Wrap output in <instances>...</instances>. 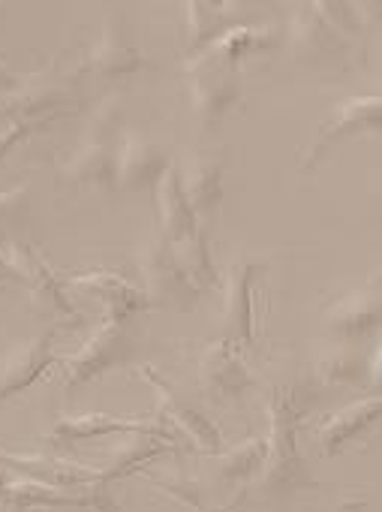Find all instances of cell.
<instances>
[{"label":"cell","instance_id":"3","mask_svg":"<svg viewBox=\"0 0 382 512\" xmlns=\"http://www.w3.org/2000/svg\"><path fill=\"white\" fill-rule=\"evenodd\" d=\"M79 109V94L73 85L52 73L22 76L7 94H0V115L10 124H25L31 130L67 118Z\"/></svg>","mask_w":382,"mask_h":512},{"label":"cell","instance_id":"9","mask_svg":"<svg viewBox=\"0 0 382 512\" xmlns=\"http://www.w3.org/2000/svg\"><path fill=\"white\" fill-rule=\"evenodd\" d=\"M139 377L157 392V416H163L184 443H190L202 455H220L226 449L223 431L202 410H196L193 404H184L178 398V392L160 377V371L154 365H142Z\"/></svg>","mask_w":382,"mask_h":512},{"label":"cell","instance_id":"6","mask_svg":"<svg viewBox=\"0 0 382 512\" xmlns=\"http://www.w3.org/2000/svg\"><path fill=\"white\" fill-rule=\"evenodd\" d=\"M0 256H4L13 281L28 290V296H31L28 302L37 314L52 317V320H58V317L82 320L76 305L64 296V287L55 278V272L49 269V263L34 250V244H28L25 238L7 241V244H0Z\"/></svg>","mask_w":382,"mask_h":512},{"label":"cell","instance_id":"25","mask_svg":"<svg viewBox=\"0 0 382 512\" xmlns=\"http://www.w3.org/2000/svg\"><path fill=\"white\" fill-rule=\"evenodd\" d=\"M178 446L169 443V440H160V437H151V434H130L127 443H121L109 461V467L100 470V482L112 485L118 479H127L133 473H142V467H148L151 461L163 458V455H172Z\"/></svg>","mask_w":382,"mask_h":512},{"label":"cell","instance_id":"16","mask_svg":"<svg viewBox=\"0 0 382 512\" xmlns=\"http://www.w3.org/2000/svg\"><path fill=\"white\" fill-rule=\"evenodd\" d=\"M289 46L301 64H328L349 55V40L334 34L313 10V4H298L289 16Z\"/></svg>","mask_w":382,"mask_h":512},{"label":"cell","instance_id":"4","mask_svg":"<svg viewBox=\"0 0 382 512\" xmlns=\"http://www.w3.org/2000/svg\"><path fill=\"white\" fill-rule=\"evenodd\" d=\"M382 124V100L379 94L370 97H343L331 106V115L316 127L307 151L298 160V172L307 175L313 172L340 142L364 136V133H379Z\"/></svg>","mask_w":382,"mask_h":512},{"label":"cell","instance_id":"27","mask_svg":"<svg viewBox=\"0 0 382 512\" xmlns=\"http://www.w3.org/2000/svg\"><path fill=\"white\" fill-rule=\"evenodd\" d=\"M376 371L379 359L373 356V362H367V356L352 347H334L316 362V374L328 386H367V380L376 377Z\"/></svg>","mask_w":382,"mask_h":512},{"label":"cell","instance_id":"8","mask_svg":"<svg viewBox=\"0 0 382 512\" xmlns=\"http://www.w3.org/2000/svg\"><path fill=\"white\" fill-rule=\"evenodd\" d=\"M115 434H151L160 440H169L175 446H184V440L175 434V428L163 419L154 416L148 419H133V416H112V413H85V416H61L55 428L49 431V443L55 449H73L88 440L100 437H115Z\"/></svg>","mask_w":382,"mask_h":512},{"label":"cell","instance_id":"32","mask_svg":"<svg viewBox=\"0 0 382 512\" xmlns=\"http://www.w3.org/2000/svg\"><path fill=\"white\" fill-rule=\"evenodd\" d=\"M31 217V190L25 184L0 190V244L22 238V229Z\"/></svg>","mask_w":382,"mask_h":512},{"label":"cell","instance_id":"18","mask_svg":"<svg viewBox=\"0 0 382 512\" xmlns=\"http://www.w3.org/2000/svg\"><path fill=\"white\" fill-rule=\"evenodd\" d=\"M52 365H55L52 332H43L31 341L16 344L4 359H0V404L16 398L28 386H34Z\"/></svg>","mask_w":382,"mask_h":512},{"label":"cell","instance_id":"11","mask_svg":"<svg viewBox=\"0 0 382 512\" xmlns=\"http://www.w3.org/2000/svg\"><path fill=\"white\" fill-rule=\"evenodd\" d=\"M196 377H199L202 392L208 398H214L217 404H232L256 386V377H253L250 365L244 362L241 347H235L226 338L208 341L199 350Z\"/></svg>","mask_w":382,"mask_h":512},{"label":"cell","instance_id":"24","mask_svg":"<svg viewBox=\"0 0 382 512\" xmlns=\"http://www.w3.org/2000/svg\"><path fill=\"white\" fill-rule=\"evenodd\" d=\"M151 190H154V208H157V226H160L157 235L163 241L175 244L199 226V220H196V214H193V208L181 190L178 163H169Z\"/></svg>","mask_w":382,"mask_h":512},{"label":"cell","instance_id":"30","mask_svg":"<svg viewBox=\"0 0 382 512\" xmlns=\"http://www.w3.org/2000/svg\"><path fill=\"white\" fill-rule=\"evenodd\" d=\"M217 458H220V467H217V479L220 482H229V485L250 482L265 467L268 440L265 437H250L244 443H235L232 449H223Z\"/></svg>","mask_w":382,"mask_h":512},{"label":"cell","instance_id":"36","mask_svg":"<svg viewBox=\"0 0 382 512\" xmlns=\"http://www.w3.org/2000/svg\"><path fill=\"white\" fill-rule=\"evenodd\" d=\"M0 284H16L10 269H7V263H4V256H0Z\"/></svg>","mask_w":382,"mask_h":512},{"label":"cell","instance_id":"35","mask_svg":"<svg viewBox=\"0 0 382 512\" xmlns=\"http://www.w3.org/2000/svg\"><path fill=\"white\" fill-rule=\"evenodd\" d=\"M19 79H22V76H19L16 70H10V64H7L4 58H0V94H7Z\"/></svg>","mask_w":382,"mask_h":512},{"label":"cell","instance_id":"17","mask_svg":"<svg viewBox=\"0 0 382 512\" xmlns=\"http://www.w3.org/2000/svg\"><path fill=\"white\" fill-rule=\"evenodd\" d=\"M0 470H10L22 479L55 485V488H76L88 482H100V467H88L70 458L46 455V452H0Z\"/></svg>","mask_w":382,"mask_h":512},{"label":"cell","instance_id":"33","mask_svg":"<svg viewBox=\"0 0 382 512\" xmlns=\"http://www.w3.org/2000/svg\"><path fill=\"white\" fill-rule=\"evenodd\" d=\"M151 482H154L157 488H163L166 494H172L175 500H181L184 506H190L193 512H232V509L205 503V497H202L199 488H193V485H178V482H163V479H151Z\"/></svg>","mask_w":382,"mask_h":512},{"label":"cell","instance_id":"10","mask_svg":"<svg viewBox=\"0 0 382 512\" xmlns=\"http://www.w3.org/2000/svg\"><path fill=\"white\" fill-rule=\"evenodd\" d=\"M136 347H133V338L124 326H115V323H106L100 326L70 359H64L61 365V377H64V386L67 389H76V386H85L121 365H127L133 359Z\"/></svg>","mask_w":382,"mask_h":512},{"label":"cell","instance_id":"28","mask_svg":"<svg viewBox=\"0 0 382 512\" xmlns=\"http://www.w3.org/2000/svg\"><path fill=\"white\" fill-rule=\"evenodd\" d=\"M277 43V37L265 28H235L229 31L223 40H217L208 52H202L199 58L205 61H214V64H223V67H232V70H241V64L247 58H253L256 52H265Z\"/></svg>","mask_w":382,"mask_h":512},{"label":"cell","instance_id":"19","mask_svg":"<svg viewBox=\"0 0 382 512\" xmlns=\"http://www.w3.org/2000/svg\"><path fill=\"white\" fill-rule=\"evenodd\" d=\"M82 73L91 76H106V79H118V76H133L145 67L142 52L127 40L124 25L118 22H106L100 37L91 43V49L82 55Z\"/></svg>","mask_w":382,"mask_h":512},{"label":"cell","instance_id":"2","mask_svg":"<svg viewBox=\"0 0 382 512\" xmlns=\"http://www.w3.org/2000/svg\"><path fill=\"white\" fill-rule=\"evenodd\" d=\"M136 275H139V293L145 296L148 308H169V311H181V314L196 311L199 290L181 272L169 241H163L160 235L148 238L139 247Z\"/></svg>","mask_w":382,"mask_h":512},{"label":"cell","instance_id":"20","mask_svg":"<svg viewBox=\"0 0 382 512\" xmlns=\"http://www.w3.org/2000/svg\"><path fill=\"white\" fill-rule=\"evenodd\" d=\"M70 284L76 290H85L88 296H94L103 305L106 323L124 326L133 314L145 311L148 302L139 293L136 284H130L127 278L115 275V272H88V275H76L70 278Z\"/></svg>","mask_w":382,"mask_h":512},{"label":"cell","instance_id":"5","mask_svg":"<svg viewBox=\"0 0 382 512\" xmlns=\"http://www.w3.org/2000/svg\"><path fill=\"white\" fill-rule=\"evenodd\" d=\"M0 506L10 512H25L37 506H79L88 512H121L118 500L112 497V485L106 482L55 488L22 476H7L4 470H0Z\"/></svg>","mask_w":382,"mask_h":512},{"label":"cell","instance_id":"26","mask_svg":"<svg viewBox=\"0 0 382 512\" xmlns=\"http://www.w3.org/2000/svg\"><path fill=\"white\" fill-rule=\"evenodd\" d=\"M175 253V263L181 266V272L196 284V290H214L220 284V275L214 269V256H211V244H208V229L199 223L190 235H184L181 241L169 244Z\"/></svg>","mask_w":382,"mask_h":512},{"label":"cell","instance_id":"15","mask_svg":"<svg viewBox=\"0 0 382 512\" xmlns=\"http://www.w3.org/2000/svg\"><path fill=\"white\" fill-rule=\"evenodd\" d=\"M112 157H115V190L124 193H139L154 187L163 169L169 166L163 148L139 130H127L124 136H118V142L112 145Z\"/></svg>","mask_w":382,"mask_h":512},{"label":"cell","instance_id":"13","mask_svg":"<svg viewBox=\"0 0 382 512\" xmlns=\"http://www.w3.org/2000/svg\"><path fill=\"white\" fill-rule=\"evenodd\" d=\"M226 166L229 157L226 151H193L181 166V190L196 214V220L208 229L223 205V181H226Z\"/></svg>","mask_w":382,"mask_h":512},{"label":"cell","instance_id":"21","mask_svg":"<svg viewBox=\"0 0 382 512\" xmlns=\"http://www.w3.org/2000/svg\"><path fill=\"white\" fill-rule=\"evenodd\" d=\"M244 28V13L238 4L220 0H190L187 4V55L199 58L229 31Z\"/></svg>","mask_w":382,"mask_h":512},{"label":"cell","instance_id":"22","mask_svg":"<svg viewBox=\"0 0 382 512\" xmlns=\"http://www.w3.org/2000/svg\"><path fill=\"white\" fill-rule=\"evenodd\" d=\"M58 181L70 190H112L115 187V157L112 145L82 142L58 163Z\"/></svg>","mask_w":382,"mask_h":512},{"label":"cell","instance_id":"7","mask_svg":"<svg viewBox=\"0 0 382 512\" xmlns=\"http://www.w3.org/2000/svg\"><path fill=\"white\" fill-rule=\"evenodd\" d=\"M187 76H190V100H193V115L202 127L205 136H211L223 118L238 106L241 94H244V82H241V70L205 61V58H193L187 64Z\"/></svg>","mask_w":382,"mask_h":512},{"label":"cell","instance_id":"12","mask_svg":"<svg viewBox=\"0 0 382 512\" xmlns=\"http://www.w3.org/2000/svg\"><path fill=\"white\" fill-rule=\"evenodd\" d=\"M268 266L265 263H235L226 269L223 278V326H226V341L235 347H253L256 344V293L259 281L265 278Z\"/></svg>","mask_w":382,"mask_h":512},{"label":"cell","instance_id":"14","mask_svg":"<svg viewBox=\"0 0 382 512\" xmlns=\"http://www.w3.org/2000/svg\"><path fill=\"white\" fill-rule=\"evenodd\" d=\"M322 320H325V332L337 341H364L376 335L382 323L376 281L331 296L322 305Z\"/></svg>","mask_w":382,"mask_h":512},{"label":"cell","instance_id":"29","mask_svg":"<svg viewBox=\"0 0 382 512\" xmlns=\"http://www.w3.org/2000/svg\"><path fill=\"white\" fill-rule=\"evenodd\" d=\"M316 16L343 40H355L364 37L367 31H373L376 19H379V4H337V0H319L313 4Z\"/></svg>","mask_w":382,"mask_h":512},{"label":"cell","instance_id":"23","mask_svg":"<svg viewBox=\"0 0 382 512\" xmlns=\"http://www.w3.org/2000/svg\"><path fill=\"white\" fill-rule=\"evenodd\" d=\"M379 413H382V398L370 395V398H361V401L325 416V422L319 425V449H322V455L331 458V455L346 452L355 440H361L370 428H376Z\"/></svg>","mask_w":382,"mask_h":512},{"label":"cell","instance_id":"34","mask_svg":"<svg viewBox=\"0 0 382 512\" xmlns=\"http://www.w3.org/2000/svg\"><path fill=\"white\" fill-rule=\"evenodd\" d=\"M31 127L25 124H7V127H0V160H4L22 139H28Z\"/></svg>","mask_w":382,"mask_h":512},{"label":"cell","instance_id":"31","mask_svg":"<svg viewBox=\"0 0 382 512\" xmlns=\"http://www.w3.org/2000/svg\"><path fill=\"white\" fill-rule=\"evenodd\" d=\"M121 124H124V97H121V94H109V97H103V100L94 106V112L88 115L85 142L112 145V142H118Z\"/></svg>","mask_w":382,"mask_h":512},{"label":"cell","instance_id":"1","mask_svg":"<svg viewBox=\"0 0 382 512\" xmlns=\"http://www.w3.org/2000/svg\"><path fill=\"white\" fill-rule=\"evenodd\" d=\"M268 458L262 467V488L271 494H295L310 485L307 461L301 452V428L313 410L310 395L295 383H277L268 395Z\"/></svg>","mask_w":382,"mask_h":512}]
</instances>
